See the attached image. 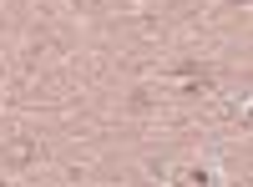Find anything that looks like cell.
Masks as SVG:
<instances>
[{
  "instance_id": "obj_1",
  "label": "cell",
  "mask_w": 253,
  "mask_h": 187,
  "mask_svg": "<svg viewBox=\"0 0 253 187\" xmlns=\"http://www.w3.org/2000/svg\"><path fill=\"white\" fill-rule=\"evenodd\" d=\"M0 187H5V182H0Z\"/></svg>"
}]
</instances>
